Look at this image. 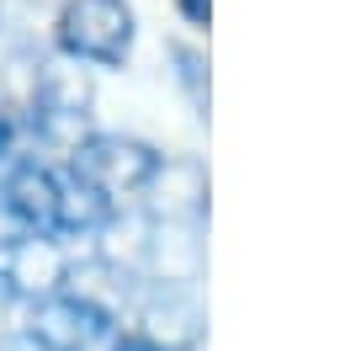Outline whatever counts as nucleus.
<instances>
[{"label":"nucleus","mask_w":340,"mask_h":351,"mask_svg":"<svg viewBox=\"0 0 340 351\" xmlns=\"http://www.w3.org/2000/svg\"><path fill=\"white\" fill-rule=\"evenodd\" d=\"M59 43L80 64L117 69L127 59V48H133V11H127V0H64Z\"/></svg>","instance_id":"1"},{"label":"nucleus","mask_w":340,"mask_h":351,"mask_svg":"<svg viewBox=\"0 0 340 351\" xmlns=\"http://www.w3.org/2000/svg\"><path fill=\"white\" fill-rule=\"evenodd\" d=\"M32 107V123L48 144L59 149H75L85 133V117H90V80H85L75 64H38V86L27 96Z\"/></svg>","instance_id":"2"},{"label":"nucleus","mask_w":340,"mask_h":351,"mask_svg":"<svg viewBox=\"0 0 340 351\" xmlns=\"http://www.w3.org/2000/svg\"><path fill=\"white\" fill-rule=\"evenodd\" d=\"M69 277V256L53 234H16L0 240V304H38L59 293Z\"/></svg>","instance_id":"3"},{"label":"nucleus","mask_w":340,"mask_h":351,"mask_svg":"<svg viewBox=\"0 0 340 351\" xmlns=\"http://www.w3.org/2000/svg\"><path fill=\"white\" fill-rule=\"evenodd\" d=\"M75 176H85L106 202L117 197H138V186H144V176L154 171V160L160 154L144 149V144H133V138H106V133H90L75 144Z\"/></svg>","instance_id":"4"},{"label":"nucleus","mask_w":340,"mask_h":351,"mask_svg":"<svg viewBox=\"0 0 340 351\" xmlns=\"http://www.w3.org/2000/svg\"><path fill=\"white\" fill-rule=\"evenodd\" d=\"M27 335H38V341H48L53 351H101L112 346V335H117V319L112 314H101V308H90L85 298H59V293H48V298H38V308H32V330Z\"/></svg>","instance_id":"5"},{"label":"nucleus","mask_w":340,"mask_h":351,"mask_svg":"<svg viewBox=\"0 0 340 351\" xmlns=\"http://www.w3.org/2000/svg\"><path fill=\"white\" fill-rule=\"evenodd\" d=\"M149 219H186L197 223L208 213V171L197 160H154V171L138 186Z\"/></svg>","instance_id":"6"},{"label":"nucleus","mask_w":340,"mask_h":351,"mask_svg":"<svg viewBox=\"0 0 340 351\" xmlns=\"http://www.w3.org/2000/svg\"><path fill=\"white\" fill-rule=\"evenodd\" d=\"M0 208L38 234H59V176L38 160H16L0 176Z\"/></svg>","instance_id":"7"},{"label":"nucleus","mask_w":340,"mask_h":351,"mask_svg":"<svg viewBox=\"0 0 340 351\" xmlns=\"http://www.w3.org/2000/svg\"><path fill=\"white\" fill-rule=\"evenodd\" d=\"M144 266L154 282L165 287H191L202 277V240L197 223L186 219H154L144 234Z\"/></svg>","instance_id":"8"},{"label":"nucleus","mask_w":340,"mask_h":351,"mask_svg":"<svg viewBox=\"0 0 340 351\" xmlns=\"http://www.w3.org/2000/svg\"><path fill=\"white\" fill-rule=\"evenodd\" d=\"M138 325H144V335L154 341V346H165V351L191 346L197 330H202V314H197V304H191V287L154 282V293H149L144 308H138Z\"/></svg>","instance_id":"9"},{"label":"nucleus","mask_w":340,"mask_h":351,"mask_svg":"<svg viewBox=\"0 0 340 351\" xmlns=\"http://www.w3.org/2000/svg\"><path fill=\"white\" fill-rule=\"evenodd\" d=\"M112 219V202L85 181V176H59V234H85Z\"/></svg>","instance_id":"10"},{"label":"nucleus","mask_w":340,"mask_h":351,"mask_svg":"<svg viewBox=\"0 0 340 351\" xmlns=\"http://www.w3.org/2000/svg\"><path fill=\"white\" fill-rule=\"evenodd\" d=\"M0 351H53V346L38 341V335H16V341H0Z\"/></svg>","instance_id":"11"},{"label":"nucleus","mask_w":340,"mask_h":351,"mask_svg":"<svg viewBox=\"0 0 340 351\" xmlns=\"http://www.w3.org/2000/svg\"><path fill=\"white\" fill-rule=\"evenodd\" d=\"M181 11H186L197 27H208V0H181Z\"/></svg>","instance_id":"12"},{"label":"nucleus","mask_w":340,"mask_h":351,"mask_svg":"<svg viewBox=\"0 0 340 351\" xmlns=\"http://www.w3.org/2000/svg\"><path fill=\"white\" fill-rule=\"evenodd\" d=\"M5 154H11V123L0 117V160H5Z\"/></svg>","instance_id":"13"},{"label":"nucleus","mask_w":340,"mask_h":351,"mask_svg":"<svg viewBox=\"0 0 340 351\" xmlns=\"http://www.w3.org/2000/svg\"><path fill=\"white\" fill-rule=\"evenodd\" d=\"M117 351H160V346H144V341H127V346H117Z\"/></svg>","instance_id":"14"}]
</instances>
